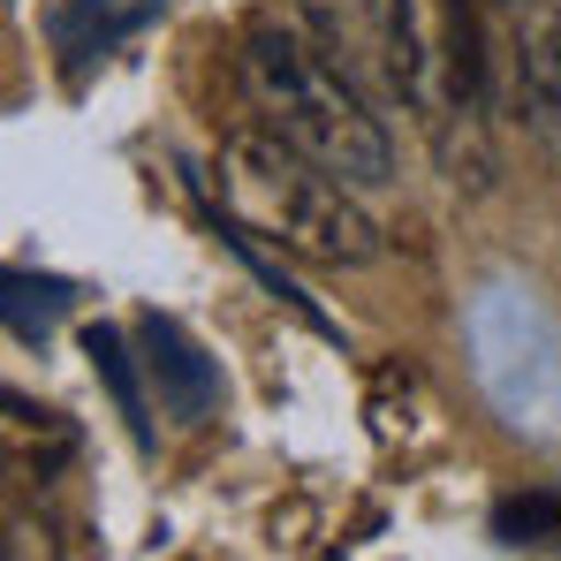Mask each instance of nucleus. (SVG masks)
Segmentation results:
<instances>
[{
	"instance_id": "5",
	"label": "nucleus",
	"mask_w": 561,
	"mask_h": 561,
	"mask_svg": "<svg viewBox=\"0 0 561 561\" xmlns=\"http://www.w3.org/2000/svg\"><path fill=\"white\" fill-rule=\"evenodd\" d=\"M296 8L311 23V46L342 77H357V84L387 77V8L394 0H296Z\"/></svg>"
},
{
	"instance_id": "11",
	"label": "nucleus",
	"mask_w": 561,
	"mask_h": 561,
	"mask_svg": "<svg viewBox=\"0 0 561 561\" xmlns=\"http://www.w3.org/2000/svg\"><path fill=\"white\" fill-rule=\"evenodd\" d=\"M493 531L508 539V547H524V539H539V531H561V501H501L493 508Z\"/></svg>"
},
{
	"instance_id": "3",
	"label": "nucleus",
	"mask_w": 561,
	"mask_h": 561,
	"mask_svg": "<svg viewBox=\"0 0 561 561\" xmlns=\"http://www.w3.org/2000/svg\"><path fill=\"white\" fill-rule=\"evenodd\" d=\"M493 38V99L531 129H561V0H493L485 8Z\"/></svg>"
},
{
	"instance_id": "2",
	"label": "nucleus",
	"mask_w": 561,
	"mask_h": 561,
	"mask_svg": "<svg viewBox=\"0 0 561 561\" xmlns=\"http://www.w3.org/2000/svg\"><path fill=\"white\" fill-rule=\"evenodd\" d=\"M220 205L243 236L274 243L288 259L311 266H373L387 251L379 220L365 213V190L334 183L319 160H304L296 145H280L274 129H236L220 145Z\"/></svg>"
},
{
	"instance_id": "9",
	"label": "nucleus",
	"mask_w": 561,
	"mask_h": 561,
	"mask_svg": "<svg viewBox=\"0 0 561 561\" xmlns=\"http://www.w3.org/2000/svg\"><path fill=\"white\" fill-rule=\"evenodd\" d=\"M69 304H77V288H69V280L0 266V327H15V334H46Z\"/></svg>"
},
{
	"instance_id": "1",
	"label": "nucleus",
	"mask_w": 561,
	"mask_h": 561,
	"mask_svg": "<svg viewBox=\"0 0 561 561\" xmlns=\"http://www.w3.org/2000/svg\"><path fill=\"white\" fill-rule=\"evenodd\" d=\"M243 92L280 145L319 160L334 183L350 190L394 183V145H387V122L373 114L365 84L342 77L288 15H259L243 31Z\"/></svg>"
},
{
	"instance_id": "4",
	"label": "nucleus",
	"mask_w": 561,
	"mask_h": 561,
	"mask_svg": "<svg viewBox=\"0 0 561 561\" xmlns=\"http://www.w3.org/2000/svg\"><path fill=\"white\" fill-rule=\"evenodd\" d=\"M137 350H145V373L160 379V402H168L175 425H205V417H220L228 379H220V365L183 334V319L145 311V319H137Z\"/></svg>"
},
{
	"instance_id": "7",
	"label": "nucleus",
	"mask_w": 561,
	"mask_h": 561,
	"mask_svg": "<svg viewBox=\"0 0 561 561\" xmlns=\"http://www.w3.org/2000/svg\"><path fill=\"white\" fill-rule=\"evenodd\" d=\"M168 15V0H69L61 15H54V38H61V54H106V46H122V38H137V31H152Z\"/></svg>"
},
{
	"instance_id": "6",
	"label": "nucleus",
	"mask_w": 561,
	"mask_h": 561,
	"mask_svg": "<svg viewBox=\"0 0 561 561\" xmlns=\"http://www.w3.org/2000/svg\"><path fill=\"white\" fill-rule=\"evenodd\" d=\"M77 456V425L46 402L0 394V478H54Z\"/></svg>"
},
{
	"instance_id": "8",
	"label": "nucleus",
	"mask_w": 561,
	"mask_h": 561,
	"mask_svg": "<svg viewBox=\"0 0 561 561\" xmlns=\"http://www.w3.org/2000/svg\"><path fill=\"white\" fill-rule=\"evenodd\" d=\"M84 357H92L99 387L114 394L129 440L152 448V410H145V379H137V350H129V334H122V327H84Z\"/></svg>"
},
{
	"instance_id": "10",
	"label": "nucleus",
	"mask_w": 561,
	"mask_h": 561,
	"mask_svg": "<svg viewBox=\"0 0 561 561\" xmlns=\"http://www.w3.org/2000/svg\"><path fill=\"white\" fill-rule=\"evenodd\" d=\"M0 561H69V554H61V531L46 516H8L0 524Z\"/></svg>"
}]
</instances>
